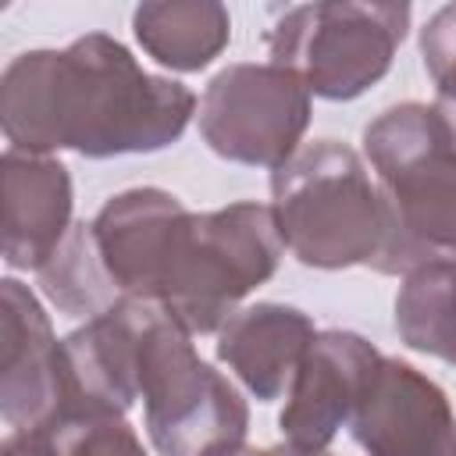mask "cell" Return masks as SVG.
<instances>
[{
    "instance_id": "cell-14",
    "label": "cell",
    "mask_w": 456,
    "mask_h": 456,
    "mask_svg": "<svg viewBox=\"0 0 456 456\" xmlns=\"http://www.w3.org/2000/svg\"><path fill=\"white\" fill-rule=\"evenodd\" d=\"M139 46L171 71L207 68L232 39L228 7L217 0L139 4L132 14Z\"/></svg>"
},
{
    "instance_id": "cell-19",
    "label": "cell",
    "mask_w": 456,
    "mask_h": 456,
    "mask_svg": "<svg viewBox=\"0 0 456 456\" xmlns=\"http://www.w3.org/2000/svg\"><path fill=\"white\" fill-rule=\"evenodd\" d=\"M431 110L438 114L449 142L456 146V71H445V75L435 78V103H431Z\"/></svg>"
},
{
    "instance_id": "cell-18",
    "label": "cell",
    "mask_w": 456,
    "mask_h": 456,
    "mask_svg": "<svg viewBox=\"0 0 456 456\" xmlns=\"http://www.w3.org/2000/svg\"><path fill=\"white\" fill-rule=\"evenodd\" d=\"M0 456H61V449L53 442V431L39 428V431H11L4 438Z\"/></svg>"
},
{
    "instance_id": "cell-8",
    "label": "cell",
    "mask_w": 456,
    "mask_h": 456,
    "mask_svg": "<svg viewBox=\"0 0 456 456\" xmlns=\"http://www.w3.org/2000/svg\"><path fill=\"white\" fill-rule=\"evenodd\" d=\"M349 431L367 456H456L449 395L399 356H381Z\"/></svg>"
},
{
    "instance_id": "cell-12",
    "label": "cell",
    "mask_w": 456,
    "mask_h": 456,
    "mask_svg": "<svg viewBox=\"0 0 456 456\" xmlns=\"http://www.w3.org/2000/svg\"><path fill=\"white\" fill-rule=\"evenodd\" d=\"M4 260L14 271H39L71 232V175L61 160L4 150Z\"/></svg>"
},
{
    "instance_id": "cell-15",
    "label": "cell",
    "mask_w": 456,
    "mask_h": 456,
    "mask_svg": "<svg viewBox=\"0 0 456 456\" xmlns=\"http://www.w3.org/2000/svg\"><path fill=\"white\" fill-rule=\"evenodd\" d=\"M395 331L410 349L456 367V260L428 264L403 278Z\"/></svg>"
},
{
    "instance_id": "cell-1",
    "label": "cell",
    "mask_w": 456,
    "mask_h": 456,
    "mask_svg": "<svg viewBox=\"0 0 456 456\" xmlns=\"http://www.w3.org/2000/svg\"><path fill=\"white\" fill-rule=\"evenodd\" d=\"M100 249L125 299L157 303L189 335H210L278 271L285 242L267 203L192 214L178 196L142 185L103 210Z\"/></svg>"
},
{
    "instance_id": "cell-10",
    "label": "cell",
    "mask_w": 456,
    "mask_h": 456,
    "mask_svg": "<svg viewBox=\"0 0 456 456\" xmlns=\"http://www.w3.org/2000/svg\"><path fill=\"white\" fill-rule=\"evenodd\" d=\"M378 363L381 353L363 335L338 328L317 331L278 417L285 445L299 452H328L342 424L353 420Z\"/></svg>"
},
{
    "instance_id": "cell-11",
    "label": "cell",
    "mask_w": 456,
    "mask_h": 456,
    "mask_svg": "<svg viewBox=\"0 0 456 456\" xmlns=\"http://www.w3.org/2000/svg\"><path fill=\"white\" fill-rule=\"evenodd\" d=\"M146 303L121 299L107 314L86 321L61 338V370H64V413L100 417L118 413L139 399V346H142ZM57 420V424H61Z\"/></svg>"
},
{
    "instance_id": "cell-20",
    "label": "cell",
    "mask_w": 456,
    "mask_h": 456,
    "mask_svg": "<svg viewBox=\"0 0 456 456\" xmlns=\"http://www.w3.org/2000/svg\"><path fill=\"white\" fill-rule=\"evenodd\" d=\"M203 456H274V449H253L246 442H224V445L207 449Z\"/></svg>"
},
{
    "instance_id": "cell-21",
    "label": "cell",
    "mask_w": 456,
    "mask_h": 456,
    "mask_svg": "<svg viewBox=\"0 0 456 456\" xmlns=\"http://www.w3.org/2000/svg\"><path fill=\"white\" fill-rule=\"evenodd\" d=\"M274 456H328V452H299V449H292V445H274Z\"/></svg>"
},
{
    "instance_id": "cell-13",
    "label": "cell",
    "mask_w": 456,
    "mask_h": 456,
    "mask_svg": "<svg viewBox=\"0 0 456 456\" xmlns=\"http://www.w3.org/2000/svg\"><path fill=\"white\" fill-rule=\"evenodd\" d=\"M314 338V321L303 310L285 303H256L224 321L217 331V360L228 363L260 403H271L292 388Z\"/></svg>"
},
{
    "instance_id": "cell-4",
    "label": "cell",
    "mask_w": 456,
    "mask_h": 456,
    "mask_svg": "<svg viewBox=\"0 0 456 456\" xmlns=\"http://www.w3.org/2000/svg\"><path fill=\"white\" fill-rule=\"evenodd\" d=\"M271 210L285 249L306 267H374L388 242V210L363 157L335 139L299 146L271 175Z\"/></svg>"
},
{
    "instance_id": "cell-2",
    "label": "cell",
    "mask_w": 456,
    "mask_h": 456,
    "mask_svg": "<svg viewBox=\"0 0 456 456\" xmlns=\"http://www.w3.org/2000/svg\"><path fill=\"white\" fill-rule=\"evenodd\" d=\"M192 114L189 86L150 75L107 32L78 36L64 50H25L0 75V128L21 153H153L178 142Z\"/></svg>"
},
{
    "instance_id": "cell-5",
    "label": "cell",
    "mask_w": 456,
    "mask_h": 456,
    "mask_svg": "<svg viewBox=\"0 0 456 456\" xmlns=\"http://www.w3.org/2000/svg\"><path fill=\"white\" fill-rule=\"evenodd\" d=\"M139 399L146 435L160 456H203L214 445L246 442V399L196 356L192 335L157 303H146L142 321Z\"/></svg>"
},
{
    "instance_id": "cell-9",
    "label": "cell",
    "mask_w": 456,
    "mask_h": 456,
    "mask_svg": "<svg viewBox=\"0 0 456 456\" xmlns=\"http://www.w3.org/2000/svg\"><path fill=\"white\" fill-rule=\"evenodd\" d=\"M64 413L61 338L18 278L0 281V417L14 431L53 428Z\"/></svg>"
},
{
    "instance_id": "cell-16",
    "label": "cell",
    "mask_w": 456,
    "mask_h": 456,
    "mask_svg": "<svg viewBox=\"0 0 456 456\" xmlns=\"http://www.w3.org/2000/svg\"><path fill=\"white\" fill-rule=\"evenodd\" d=\"M39 289L46 292V299L71 317H100L110 306L121 303L114 281L107 278V267L96 253L93 242V228L89 221H75L68 239L61 242V249L36 271Z\"/></svg>"
},
{
    "instance_id": "cell-6",
    "label": "cell",
    "mask_w": 456,
    "mask_h": 456,
    "mask_svg": "<svg viewBox=\"0 0 456 456\" xmlns=\"http://www.w3.org/2000/svg\"><path fill=\"white\" fill-rule=\"evenodd\" d=\"M406 28L410 4L321 0L289 7L267 32V50L314 96L356 100L388 75Z\"/></svg>"
},
{
    "instance_id": "cell-3",
    "label": "cell",
    "mask_w": 456,
    "mask_h": 456,
    "mask_svg": "<svg viewBox=\"0 0 456 456\" xmlns=\"http://www.w3.org/2000/svg\"><path fill=\"white\" fill-rule=\"evenodd\" d=\"M363 153L374 167L388 242L374 271L410 274L456 260V146L428 103H395L363 128Z\"/></svg>"
},
{
    "instance_id": "cell-17",
    "label": "cell",
    "mask_w": 456,
    "mask_h": 456,
    "mask_svg": "<svg viewBox=\"0 0 456 456\" xmlns=\"http://www.w3.org/2000/svg\"><path fill=\"white\" fill-rule=\"evenodd\" d=\"M61 456H146L135 428L118 413L71 417L50 428Z\"/></svg>"
},
{
    "instance_id": "cell-7",
    "label": "cell",
    "mask_w": 456,
    "mask_h": 456,
    "mask_svg": "<svg viewBox=\"0 0 456 456\" xmlns=\"http://www.w3.org/2000/svg\"><path fill=\"white\" fill-rule=\"evenodd\" d=\"M203 142L249 167L278 171L296 157L310 125V89L278 64H228L200 96Z\"/></svg>"
}]
</instances>
